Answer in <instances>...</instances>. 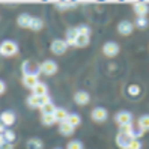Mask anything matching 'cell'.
Wrapping results in <instances>:
<instances>
[{"instance_id":"27","label":"cell","mask_w":149,"mask_h":149,"mask_svg":"<svg viewBox=\"0 0 149 149\" xmlns=\"http://www.w3.org/2000/svg\"><path fill=\"white\" fill-rule=\"evenodd\" d=\"M41 122H42V125H45V127H51V125L56 124V119H54L53 115H42Z\"/></svg>"},{"instance_id":"36","label":"cell","mask_w":149,"mask_h":149,"mask_svg":"<svg viewBox=\"0 0 149 149\" xmlns=\"http://www.w3.org/2000/svg\"><path fill=\"white\" fill-rule=\"evenodd\" d=\"M0 149H14V143H8V142H5L3 145H0Z\"/></svg>"},{"instance_id":"1","label":"cell","mask_w":149,"mask_h":149,"mask_svg":"<svg viewBox=\"0 0 149 149\" xmlns=\"http://www.w3.org/2000/svg\"><path fill=\"white\" fill-rule=\"evenodd\" d=\"M18 53V45L17 42L11 41V39H6L0 44V56L3 57H12Z\"/></svg>"},{"instance_id":"8","label":"cell","mask_w":149,"mask_h":149,"mask_svg":"<svg viewBox=\"0 0 149 149\" xmlns=\"http://www.w3.org/2000/svg\"><path fill=\"white\" fill-rule=\"evenodd\" d=\"M115 142H116V146L119 149H128L131 142H133V137L130 134H124V133H118L116 137H115Z\"/></svg>"},{"instance_id":"2","label":"cell","mask_w":149,"mask_h":149,"mask_svg":"<svg viewBox=\"0 0 149 149\" xmlns=\"http://www.w3.org/2000/svg\"><path fill=\"white\" fill-rule=\"evenodd\" d=\"M23 75H36L39 77L41 74V63L35 62V60H24L21 65Z\"/></svg>"},{"instance_id":"39","label":"cell","mask_w":149,"mask_h":149,"mask_svg":"<svg viewBox=\"0 0 149 149\" xmlns=\"http://www.w3.org/2000/svg\"><path fill=\"white\" fill-rule=\"evenodd\" d=\"M5 143V139H3V134H0V145Z\"/></svg>"},{"instance_id":"15","label":"cell","mask_w":149,"mask_h":149,"mask_svg":"<svg viewBox=\"0 0 149 149\" xmlns=\"http://www.w3.org/2000/svg\"><path fill=\"white\" fill-rule=\"evenodd\" d=\"M77 36H78V33H77L75 27H71V29L66 30V33H65V42L68 44V47H69V45L74 47V42H75Z\"/></svg>"},{"instance_id":"26","label":"cell","mask_w":149,"mask_h":149,"mask_svg":"<svg viewBox=\"0 0 149 149\" xmlns=\"http://www.w3.org/2000/svg\"><path fill=\"white\" fill-rule=\"evenodd\" d=\"M39 110H41V113H42V115H53V113H54V110H56V106L53 104V101H50L48 104H45V106H44V107H41Z\"/></svg>"},{"instance_id":"25","label":"cell","mask_w":149,"mask_h":149,"mask_svg":"<svg viewBox=\"0 0 149 149\" xmlns=\"http://www.w3.org/2000/svg\"><path fill=\"white\" fill-rule=\"evenodd\" d=\"M137 125L142 128L145 133L146 131H149V115H143V116H140L139 120H137Z\"/></svg>"},{"instance_id":"6","label":"cell","mask_w":149,"mask_h":149,"mask_svg":"<svg viewBox=\"0 0 149 149\" xmlns=\"http://www.w3.org/2000/svg\"><path fill=\"white\" fill-rule=\"evenodd\" d=\"M41 72L47 77H51L57 72V63L54 60H44L41 63Z\"/></svg>"},{"instance_id":"30","label":"cell","mask_w":149,"mask_h":149,"mask_svg":"<svg viewBox=\"0 0 149 149\" xmlns=\"http://www.w3.org/2000/svg\"><path fill=\"white\" fill-rule=\"evenodd\" d=\"M59 11H66V9H72V8L77 6V3H72V2H62V3H56L54 5Z\"/></svg>"},{"instance_id":"38","label":"cell","mask_w":149,"mask_h":149,"mask_svg":"<svg viewBox=\"0 0 149 149\" xmlns=\"http://www.w3.org/2000/svg\"><path fill=\"white\" fill-rule=\"evenodd\" d=\"M3 131H5V125L0 122V134H3Z\"/></svg>"},{"instance_id":"17","label":"cell","mask_w":149,"mask_h":149,"mask_svg":"<svg viewBox=\"0 0 149 149\" xmlns=\"http://www.w3.org/2000/svg\"><path fill=\"white\" fill-rule=\"evenodd\" d=\"M26 148L27 149H44V142L38 137H32L26 142Z\"/></svg>"},{"instance_id":"12","label":"cell","mask_w":149,"mask_h":149,"mask_svg":"<svg viewBox=\"0 0 149 149\" xmlns=\"http://www.w3.org/2000/svg\"><path fill=\"white\" fill-rule=\"evenodd\" d=\"M0 122H2L5 127H12L15 124V113L11 111V110L2 111V115H0Z\"/></svg>"},{"instance_id":"18","label":"cell","mask_w":149,"mask_h":149,"mask_svg":"<svg viewBox=\"0 0 149 149\" xmlns=\"http://www.w3.org/2000/svg\"><path fill=\"white\" fill-rule=\"evenodd\" d=\"M38 81H39V78L36 75H23V84H24V87H27L30 91L33 89Z\"/></svg>"},{"instance_id":"14","label":"cell","mask_w":149,"mask_h":149,"mask_svg":"<svg viewBox=\"0 0 149 149\" xmlns=\"http://www.w3.org/2000/svg\"><path fill=\"white\" fill-rule=\"evenodd\" d=\"M47 93H48V87L42 81H38L36 84H35V87L32 89V95H36V96H44Z\"/></svg>"},{"instance_id":"35","label":"cell","mask_w":149,"mask_h":149,"mask_svg":"<svg viewBox=\"0 0 149 149\" xmlns=\"http://www.w3.org/2000/svg\"><path fill=\"white\" fill-rule=\"evenodd\" d=\"M142 142L140 140H137V139H133V142H131V145H130V148L128 149H142Z\"/></svg>"},{"instance_id":"24","label":"cell","mask_w":149,"mask_h":149,"mask_svg":"<svg viewBox=\"0 0 149 149\" xmlns=\"http://www.w3.org/2000/svg\"><path fill=\"white\" fill-rule=\"evenodd\" d=\"M145 134V131L140 128L137 124H134L133 122V128H131V133H130V136L133 137V139H137V140H140V137H142Z\"/></svg>"},{"instance_id":"31","label":"cell","mask_w":149,"mask_h":149,"mask_svg":"<svg viewBox=\"0 0 149 149\" xmlns=\"http://www.w3.org/2000/svg\"><path fill=\"white\" fill-rule=\"evenodd\" d=\"M66 149H84V145L80 140H71L66 143Z\"/></svg>"},{"instance_id":"33","label":"cell","mask_w":149,"mask_h":149,"mask_svg":"<svg viewBox=\"0 0 149 149\" xmlns=\"http://www.w3.org/2000/svg\"><path fill=\"white\" fill-rule=\"evenodd\" d=\"M127 92H128L130 96H139V93H140V86H137V84H130L128 89H127Z\"/></svg>"},{"instance_id":"5","label":"cell","mask_w":149,"mask_h":149,"mask_svg":"<svg viewBox=\"0 0 149 149\" xmlns=\"http://www.w3.org/2000/svg\"><path fill=\"white\" fill-rule=\"evenodd\" d=\"M107 116H109V111L104 107H95L91 111V119L93 122H96V124H102V122L107 119Z\"/></svg>"},{"instance_id":"4","label":"cell","mask_w":149,"mask_h":149,"mask_svg":"<svg viewBox=\"0 0 149 149\" xmlns=\"http://www.w3.org/2000/svg\"><path fill=\"white\" fill-rule=\"evenodd\" d=\"M119 51H120V47L118 45L116 42H113V41H109V42H106L102 45V53H104V56H107V57H116L119 54Z\"/></svg>"},{"instance_id":"29","label":"cell","mask_w":149,"mask_h":149,"mask_svg":"<svg viewBox=\"0 0 149 149\" xmlns=\"http://www.w3.org/2000/svg\"><path fill=\"white\" fill-rule=\"evenodd\" d=\"M75 30H77L78 35H81V36H91V27H89V26H86V24L77 26Z\"/></svg>"},{"instance_id":"7","label":"cell","mask_w":149,"mask_h":149,"mask_svg":"<svg viewBox=\"0 0 149 149\" xmlns=\"http://www.w3.org/2000/svg\"><path fill=\"white\" fill-rule=\"evenodd\" d=\"M51 53L56 54V56H60V54H63L65 51L68 50V44L65 42V39H54L53 42H51Z\"/></svg>"},{"instance_id":"21","label":"cell","mask_w":149,"mask_h":149,"mask_svg":"<svg viewBox=\"0 0 149 149\" xmlns=\"http://www.w3.org/2000/svg\"><path fill=\"white\" fill-rule=\"evenodd\" d=\"M66 122H68L71 127L77 128L78 125L81 124V118H80V115H77V113H69L68 118H66Z\"/></svg>"},{"instance_id":"40","label":"cell","mask_w":149,"mask_h":149,"mask_svg":"<svg viewBox=\"0 0 149 149\" xmlns=\"http://www.w3.org/2000/svg\"><path fill=\"white\" fill-rule=\"evenodd\" d=\"M54 149H60V148H54Z\"/></svg>"},{"instance_id":"32","label":"cell","mask_w":149,"mask_h":149,"mask_svg":"<svg viewBox=\"0 0 149 149\" xmlns=\"http://www.w3.org/2000/svg\"><path fill=\"white\" fill-rule=\"evenodd\" d=\"M139 29H146L148 27V24H149V21H148V18L146 17H137V20H136V23H134Z\"/></svg>"},{"instance_id":"34","label":"cell","mask_w":149,"mask_h":149,"mask_svg":"<svg viewBox=\"0 0 149 149\" xmlns=\"http://www.w3.org/2000/svg\"><path fill=\"white\" fill-rule=\"evenodd\" d=\"M131 128H133V122H131V124H127V125H122V127H119V133L130 134V133H131Z\"/></svg>"},{"instance_id":"23","label":"cell","mask_w":149,"mask_h":149,"mask_svg":"<svg viewBox=\"0 0 149 149\" xmlns=\"http://www.w3.org/2000/svg\"><path fill=\"white\" fill-rule=\"evenodd\" d=\"M91 42V36H81V35H78L75 42H74V47H78V48H83L86 45H89Z\"/></svg>"},{"instance_id":"3","label":"cell","mask_w":149,"mask_h":149,"mask_svg":"<svg viewBox=\"0 0 149 149\" xmlns=\"http://www.w3.org/2000/svg\"><path fill=\"white\" fill-rule=\"evenodd\" d=\"M51 100L48 95H44V96H36V95H30L27 96V100H26V102H27V106L30 109H41L44 107L45 104H48Z\"/></svg>"},{"instance_id":"20","label":"cell","mask_w":149,"mask_h":149,"mask_svg":"<svg viewBox=\"0 0 149 149\" xmlns=\"http://www.w3.org/2000/svg\"><path fill=\"white\" fill-rule=\"evenodd\" d=\"M68 115H69V113H68L65 109H62V107H56V110H54V113H53L56 122H59V124H60V122H65L66 118H68Z\"/></svg>"},{"instance_id":"37","label":"cell","mask_w":149,"mask_h":149,"mask_svg":"<svg viewBox=\"0 0 149 149\" xmlns=\"http://www.w3.org/2000/svg\"><path fill=\"white\" fill-rule=\"evenodd\" d=\"M5 92H6V84L3 80H0V95H3Z\"/></svg>"},{"instance_id":"28","label":"cell","mask_w":149,"mask_h":149,"mask_svg":"<svg viewBox=\"0 0 149 149\" xmlns=\"http://www.w3.org/2000/svg\"><path fill=\"white\" fill-rule=\"evenodd\" d=\"M3 139H5V142H8V143H14L15 139H17V134L14 133L12 130H5L3 131Z\"/></svg>"},{"instance_id":"19","label":"cell","mask_w":149,"mask_h":149,"mask_svg":"<svg viewBox=\"0 0 149 149\" xmlns=\"http://www.w3.org/2000/svg\"><path fill=\"white\" fill-rule=\"evenodd\" d=\"M30 20H32V17L29 14H20L18 18H17V24H18L20 27H23V29H29Z\"/></svg>"},{"instance_id":"9","label":"cell","mask_w":149,"mask_h":149,"mask_svg":"<svg viewBox=\"0 0 149 149\" xmlns=\"http://www.w3.org/2000/svg\"><path fill=\"white\" fill-rule=\"evenodd\" d=\"M115 122L119 127L131 124V122H133V115H131L130 111H127V110H120V111H118L115 115Z\"/></svg>"},{"instance_id":"22","label":"cell","mask_w":149,"mask_h":149,"mask_svg":"<svg viewBox=\"0 0 149 149\" xmlns=\"http://www.w3.org/2000/svg\"><path fill=\"white\" fill-rule=\"evenodd\" d=\"M42 27H44V21H42L41 18H38V17H32L29 29H32L33 32H39Z\"/></svg>"},{"instance_id":"16","label":"cell","mask_w":149,"mask_h":149,"mask_svg":"<svg viewBox=\"0 0 149 149\" xmlns=\"http://www.w3.org/2000/svg\"><path fill=\"white\" fill-rule=\"evenodd\" d=\"M74 131H75V128L69 125L66 120H65V122H60V124H59V133L62 134V136H66V137H68V136H72Z\"/></svg>"},{"instance_id":"13","label":"cell","mask_w":149,"mask_h":149,"mask_svg":"<svg viewBox=\"0 0 149 149\" xmlns=\"http://www.w3.org/2000/svg\"><path fill=\"white\" fill-rule=\"evenodd\" d=\"M133 9L137 14V17H146L149 14V5L145 2H136L133 3Z\"/></svg>"},{"instance_id":"10","label":"cell","mask_w":149,"mask_h":149,"mask_svg":"<svg viewBox=\"0 0 149 149\" xmlns=\"http://www.w3.org/2000/svg\"><path fill=\"white\" fill-rule=\"evenodd\" d=\"M133 30H134V24L128 20H124L118 24V32L122 36H128V35L133 33Z\"/></svg>"},{"instance_id":"11","label":"cell","mask_w":149,"mask_h":149,"mask_svg":"<svg viewBox=\"0 0 149 149\" xmlns=\"http://www.w3.org/2000/svg\"><path fill=\"white\" fill-rule=\"evenodd\" d=\"M91 101V95L84 91H78L74 93V102L77 106H87Z\"/></svg>"}]
</instances>
